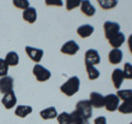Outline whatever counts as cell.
Segmentation results:
<instances>
[{
    "mask_svg": "<svg viewBox=\"0 0 132 124\" xmlns=\"http://www.w3.org/2000/svg\"><path fill=\"white\" fill-rule=\"evenodd\" d=\"M72 124H77L82 121H88L93 116V106L89 100H81L77 102L76 109L71 113Z\"/></svg>",
    "mask_w": 132,
    "mask_h": 124,
    "instance_id": "obj_1",
    "label": "cell"
},
{
    "mask_svg": "<svg viewBox=\"0 0 132 124\" xmlns=\"http://www.w3.org/2000/svg\"><path fill=\"white\" fill-rule=\"evenodd\" d=\"M80 86V80L78 77H72L61 85V91L67 97H73L79 91Z\"/></svg>",
    "mask_w": 132,
    "mask_h": 124,
    "instance_id": "obj_2",
    "label": "cell"
},
{
    "mask_svg": "<svg viewBox=\"0 0 132 124\" xmlns=\"http://www.w3.org/2000/svg\"><path fill=\"white\" fill-rule=\"evenodd\" d=\"M33 74H34L35 79L38 81H40V82L47 81L52 75L50 70H47L46 68H44L43 65H41L39 63L33 67Z\"/></svg>",
    "mask_w": 132,
    "mask_h": 124,
    "instance_id": "obj_3",
    "label": "cell"
},
{
    "mask_svg": "<svg viewBox=\"0 0 132 124\" xmlns=\"http://www.w3.org/2000/svg\"><path fill=\"white\" fill-rule=\"evenodd\" d=\"M104 31L107 40H110L112 37L120 32V24L114 21H106L104 23Z\"/></svg>",
    "mask_w": 132,
    "mask_h": 124,
    "instance_id": "obj_4",
    "label": "cell"
},
{
    "mask_svg": "<svg viewBox=\"0 0 132 124\" xmlns=\"http://www.w3.org/2000/svg\"><path fill=\"white\" fill-rule=\"evenodd\" d=\"M120 105V99L117 97V94H108L105 97V107L108 112H114L118 110Z\"/></svg>",
    "mask_w": 132,
    "mask_h": 124,
    "instance_id": "obj_5",
    "label": "cell"
},
{
    "mask_svg": "<svg viewBox=\"0 0 132 124\" xmlns=\"http://www.w3.org/2000/svg\"><path fill=\"white\" fill-rule=\"evenodd\" d=\"M78 51H79V45L74 40H69L67 42H65L61 48V52L67 56H74Z\"/></svg>",
    "mask_w": 132,
    "mask_h": 124,
    "instance_id": "obj_6",
    "label": "cell"
},
{
    "mask_svg": "<svg viewBox=\"0 0 132 124\" xmlns=\"http://www.w3.org/2000/svg\"><path fill=\"white\" fill-rule=\"evenodd\" d=\"M100 56L99 52L96 49H89L85 52V63L92 64V65H97L100 63Z\"/></svg>",
    "mask_w": 132,
    "mask_h": 124,
    "instance_id": "obj_7",
    "label": "cell"
},
{
    "mask_svg": "<svg viewBox=\"0 0 132 124\" xmlns=\"http://www.w3.org/2000/svg\"><path fill=\"white\" fill-rule=\"evenodd\" d=\"M26 52L28 57L30 58L32 61L36 62V64L39 63V62L42 60L43 58V54H44V51L42 49H39V48H33V47H30V45H28L26 47Z\"/></svg>",
    "mask_w": 132,
    "mask_h": 124,
    "instance_id": "obj_8",
    "label": "cell"
},
{
    "mask_svg": "<svg viewBox=\"0 0 132 124\" xmlns=\"http://www.w3.org/2000/svg\"><path fill=\"white\" fill-rule=\"evenodd\" d=\"M0 92L3 95L7 93L13 92V79L11 77H3L0 78Z\"/></svg>",
    "mask_w": 132,
    "mask_h": 124,
    "instance_id": "obj_9",
    "label": "cell"
},
{
    "mask_svg": "<svg viewBox=\"0 0 132 124\" xmlns=\"http://www.w3.org/2000/svg\"><path fill=\"white\" fill-rule=\"evenodd\" d=\"M89 102L93 107L96 109H100V107L105 106V95L98 92H92L89 95Z\"/></svg>",
    "mask_w": 132,
    "mask_h": 124,
    "instance_id": "obj_10",
    "label": "cell"
},
{
    "mask_svg": "<svg viewBox=\"0 0 132 124\" xmlns=\"http://www.w3.org/2000/svg\"><path fill=\"white\" fill-rule=\"evenodd\" d=\"M111 80H112L113 86L117 90H120L121 85L123 83V80H125V75H123V71L121 69H114L111 74Z\"/></svg>",
    "mask_w": 132,
    "mask_h": 124,
    "instance_id": "obj_11",
    "label": "cell"
},
{
    "mask_svg": "<svg viewBox=\"0 0 132 124\" xmlns=\"http://www.w3.org/2000/svg\"><path fill=\"white\" fill-rule=\"evenodd\" d=\"M16 101H18V100H16V97H15L14 92L7 93L1 99L2 105L5 106L7 110H10V109H12V107H14L16 105Z\"/></svg>",
    "mask_w": 132,
    "mask_h": 124,
    "instance_id": "obj_12",
    "label": "cell"
},
{
    "mask_svg": "<svg viewBox=\"0 0 132 124\" xmlns=\"http://www.w3.org/2000/svg\"><path fill=\"white\" fill-rule=\"evenodd\" d=\"M123 59V52L120 49H112L109 54H108V60L111 64H119Z\"/></svg>",
    "mask_w": 132,
    "mask_h": 124,
    "instance_id": "obj_13",
    "label": "cell"
},
{
    "mask_svg": "<svg viewBox=\"0 0 132 124\" xmlns=\"http://www.w3.org/2000/svg\"><path fill=\"white\" fill-rule=\"evenodd\" d=\"M23 19L26 20L28 23H34L38 18V13H36V9L33 7H29L28 9H26L22 13Z\"/></svg>",
    "mask_w": 132,
    "mask_h": 124,
    "instance_id": "obj_14",
    "label": "cell"
},
{
    "mask_svg": "<svg viewBox=\"0 0 132 124\" xmlns=\"http://www.w3.org/2000/svg\"><path fill=\"white\" fill-rule=\"evenodd\" d=\"M80 9L81 12L84 15H86L87 17H93L96 13V8H95L92 2L88 1V0H84V1L80 2Z\"/></svg>",
    "mask_w": 132,
    "mask_h": 124,
    "instance_id": "obj_15",
    "label": "cell"
},
{
    "mask_svg": "<svg viewBox=\"0 0 132 124\" xmlns=\"http://www.w3.org/2000/svg\"><path fill=\"white\" fill-rule=\"evenodd\" d=\"M108 41H109L110 45L113 49H120V47L125 43V41H126V36H125V33H122V32L120 31L119 33H117L114 37H112V38H111L110 40H108Z\"/></svg>",
    "mask_w": 132,
    "mask_h": 124,
    "instance_id": "obj_16",
    "label": "cell"
},
{
    "mask_svg": "<svg viewBox=\"0 0 132 124\" xmlns=\"http://www.w3.org/2000/svg\"><path fill=\"white\" fill-rule=\"evenodd\" d=\"M95 31V28L92 24H81L77 28V33L81 38H88L90 37Z\"/></svg>",
    "mask_w": 132,
    "mask_h": 124,
    "instance_id": "obj_17",
    "label": "cell"
},
{
    "mask_svg": "<svg viewBox=\"0 0 132 124\" xmlns=\"http://www.w3.org/2000/svg\"><path fill=\"white\" fill-rule=\"evenodd\" d=\"M57 111L54 106H50L47 109H44L40 112V116L43 120H53L57 118Z\"/></svg>",
    "mask_w": 132,
    "mask_h": 124,
    "instance_id": "obj_18",
    "label": "cell"
},
{
    "mask_svg": "<svg viewBox=\"0 0 132 124\" xmlns=\"http://www.w3.org/2000/svg\"><path fill=\"white\" fill-rule=\"evenodd\" d=\"M32 111H33V109L30 105H18L14 110V114L16 116L23 119V118H27L29 114H31Z\"/></svg>",
    "mask_w": 132,
    "mask_h": 124,
    "instance_id": "obj_19",
    "label": "cell"
},
{
    "mask_svg": "<svg viewBox=\"0 0 132 124\" xmlns=\"http://www.w3.org/2000/svg\"><path fill=\"white\" fill-rule=\"evenodd\" d=\"M6 63L9 65V67H15V65L19 64V56L18 53L14 52V51H10L7 53L6 56Z\"/></svg>",
    "mask_w": 132,
    "mask_h": 124,
    "instance_id": "obj_20",
    "label": "cell"
},
{
    "mask_svg": "<svg viewBox=\"0 0 132 124\" xmlns=\"http://www.w3.org/2000/svg\"><path fill=\"white\" fill-rule=\"evenodd\" d=\"M86 65V71H87V74H88V78L89 80H97L99 77H100V72L99 70L95 67V65H92V64H87L85 63Z\"/></svg>",
    "mask_w": 132,
    "mask_h": 124,
    "instance_id": "obj_21",
    "label": "cell"
},
{
    "mask_svg": "<svg viewBox=\"0 0 132 124\" xmlns=\"http://www.w3.org/2000/svg\"><path fill=\"white\" fill-rule=\"evenodd\" d=\"M117 97L122 100L123 102H132V90L126 89V90H118Z\"/></svg>",
    "mask_w": 132,
    "mask_h": 124,
    "instance_id": "obj_22",
    "label": "cell"
},
{
    "mask_svg": "<svg viewBox=\"0 0 132 124\" xmlns=\"http://www.w3.org/2000/svg\"><path fill=\"white\" fill-rule=\"evenodd\" d=\"M98 3L104 10H110L113 9L114 7H117L118 1L117 0H99Z\"/></svg>",
    "mask_w": 132,
    "mask_h": 124,
    "instance_id": "obj_23",
    "label": "cell"
},
{
    "mask_svg": "<svg viewBox=\"0 0 132 124\" xmlns=\"http://www.w3.org/2000/svg\"><path fill=\"white\" fill-rule=\"evenodd\" d=\"M57 122L59 124H72V116L71 113L67 112H62L61 114L57 115Z\"/></svg>",
    "mask_w": 132,
    "mask_h": 124,
    "instance_id": "obj_24",
    "label": "cell"
},
{
    "mask_svg": "<svg viewBox=\"0 0 132 124\" xmlns=\"http://www.w3.org/2000/svg\"><path fill=\"white\" fill-rule=\"evenodd\" d=\"M118 111L122 114H131L132 113V102H122L119 105Z\"/></svg>",
    "mask_w": 132,
    "mask_h": 124,
    "instance_id": "obj_25",
    "label": "cell"
},
{
    "mask_svg": "<svg viewBox=\"0 0 132 124\" xmlns=\"http://www.w3.org/2000/svg\"><path fill=\"white\" fill-rule=\"evenodd\" d=\"M122 71H123L125 79L132 80V63H130V62H127V63H125V67H123Z\"/></svg>",
    "mask_w": 132,
    "mask_h": 124,
    "instance_id": "obj_26",
    "label": "cell"
},
{
    "mask_svg": "<svg viewBox=\"0 0 132 124\" xmlns=\"http://www.w3.org/2000/svg\"><path fill=\"white\" fill-rule=\"evenodd\" d=\"M13 6L19 8V9H22L24 11L30 7V2H29L28 0H13Z\"/></svg>",
    "mask_w": 132,
    "mask_h": 124,
    "instance_id": "obj_27",
    "label": "cell"
},
{
    "mask_svg": "<svg viewBox=\"0 0 132 124\" xmlns=\"http://www.w3.org/2000/svg\"><path fill=\"white\" fill-rule=\"evenodd\" d=\"M8 70H9V65L6 63V61L0 58V78L7 77Z\"/></svg>",
    "mask_w": 132,
    "mask_h": 124,
    "instance_id": "obj_28",
    "label": "cell"
},
{
    "mask_svg": "<svg viewBox=\"0 0 132 124\" xmlns=\"http://www.w3.org/2000/svg\"><path fill=\"white\" fill-rule=\"evenodd\" d=\"M80 0H67L66 1V9L68 11L73 10L76 7H80Z\"/></svg>",
    "mask_w": 132,
    "mask_h": 124,
    "instance_id": "obj_29",
    "label": "cell"
},
{
    "mask_svg": "<svg viewBox=\"0 0 132 124\" xmlns=\"http://www.w3.org/2000/svg\"><path fill=\"white\" fill-rule=\"evenodd\" d=\"M45 5L46 6H59V7H62L63 6V1H61V0H46V1H45Z\"/></svg>",
    "mask_w": 132,
    "mask_h": 124,
    "instance_id": "obj_30",
    "label": "cell"
},
{
    "mask_svg": "<svg viewBox=\"0 0 132 124\" xmlns=\"http://www.w3.org/2000/svg\"><path fill=\"white\" fill-rule=\"evenodd\" d=\"M94 124H107V119L105 116H98L94 120Z\"/></svg>",
    "mask_w": 132,
    "mask_h": 124,
    "instance_id": "obj_31",
    "label": "cell"
},
{
    "mask_svg": "<svg viewBox=\"0 0 132 124\" xmlns=\"http://www.w3.org/2000/svg\"><path fill=\"white\" fill-rule=\"evenodd\" d=\"M128 47H129V50L132 53V35H130V37L128 38Z\"/></svg>",
    "mask_w": 132,
    "mask_h": 124,
    "instance_id": "obj_32",
    "label": "cell"
},
{
    "mask_svg": "<svg viewBox=\"0 0 132 124\" xmlns=\"http://www.w3.org/2000/svg\"><path fill=\"white\" fill-rule=\"evenodd\" d=\"M77 124H89V122H88V121H82V122L77 123Z\"/></svg>",
    "mask_w": 132,
    "mask_h": 124,
    "instance_id": "obj_33",
    "label": "cell"
},
{
    "mask_svg": "<svg viewBox=\"0 0 132 124\" xmlns=\"http://www.w3.org/2000/svg\"><path fill=\"white\" fill-rule=\"evenodd\" d=\"M129 124H132V122H131V123H129Z\"/></svg>",
    "mask_w": 132,
    "mask_h": 124,
    "instance_id": "obj_34",
    "label": "cell"
}]
</instances>
